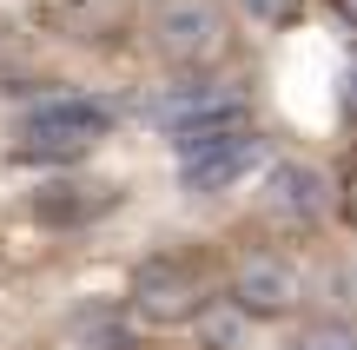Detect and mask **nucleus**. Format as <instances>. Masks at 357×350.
Instances as JSON below:
<instances>
[{"label":"nucleus","mask_w":357,"mask_h":350,"mask_svg":"<svg viewBox=\"0 0 357 350\" xmlns=\"http://www.w3.org/2000/svg\"><path fill=\"white\" fill-rule=\"evenodd\" d=\"M132 304H139V317H153V324H185V317H199L205 311L199 264H185V258L139 264V278H132Z\"/></svg>","instance_id":"obj_4"},{"label":"nucleus","mask_w":357,"mask_h":350,"mask_svg":"<svg viewBox=\"0 0 357 350\" xmlns=\"http://www.w3.org/2000/svg\"><path fill=\"white\" fill-rule=\"evenodd\" d=\"M172 139H178V185H185V192H225V185H238L245 172L258 166V152H265V132L245 113L185 126V132H172Z\"/></svg>","instance_id":"obj_2"},{"label":"nucleus","mask_w":357,"mask_h":350,"mask_svg":"<svg viewBox=\"0 0 357 350\" xmlns=\"http://www.w3.org/2000/svg\"><path fill=\"white\" fill-rule=\"evenodd\" d=\"M291 7H298V0H245V13H252V20H284Z\"/></svg>","instance_id":"obj_10"},{"label":"nucleus","mask_w":357,"mask_h":350,"mask_svg":"<svg viewBox=\"0 0 357 350\" xmlns=\"http://www.w3.org/2000/svg\"><path fill=\"white\" fill-rule=\"evenodd\" d=\"M265 205L278 212V218H291V225H318L324 205H331V179H324V166H305V159H284V166H271V179H265Z\"/></svg>","instance_id":"obj_6"},{"label":"nucleus","mask_w":357,"mask_h":350,"mask_svg":"<svg viewBox=\"0 0 357 350\" xmlns=\"http://www.w3.org/2000/svg\"><path fill=\"white\" fill-rule=\"evenodd\" d=\"M126 13H132L126 0H40L33 20L60 40H113L126 33Z\"/></svg>","instance_id":"obj_7"},{"label":"nucleus","mask_w":357,"mask_h":350,"mask_svg":"<svg viewBox=\"0 0 357 350\" xmlns=\"http://www.w3.org/2000/svg\"><path fill=\"white\" fill-rule=\"evenodd\" d=\"M291 350H357V337H351L344 317H318V324H305L291 337Z\"/></svg>","instance_id":"obj_9"},{"label":"nucleus","mask_w":357,"mask_h":350,"mask_svg":"<svg viewBox=\"0 0 357 350\" xmlns=\"http://www.w3.org/2000/svg\"><path fill=\"white\" fill-rule=\"evenodd\" d=\"M113 100H93V93H53L33 113L20 119V159H40V166H73L93 145L113 132Z\"/></svg>","instance_id":"obj_1"},{"label":"nucleus","mask_w":357,"mask_h":350,"mask_svg":"<svg viewBox=\"0 0 357 350\" xmlns=\"http://www.w3.org/2000/svg\"><path fill=\"white\" fill-rule=\"evenodd\" d=\"M153 40L178 66L218 60V47H225V13H218V0H159L153 7Z\"/></svg>","instance_id":"obj_3"},{"label":"nucleus","mask_w":357,"mask_h":350,"mask_svg":"<svg viewBox=\"0 0 357 350\" xmlns=\"http://www.w3.org/2000/svg\"><path fill=\"white\" fill-rule=\"evenodd\" d=\"M298 298H305V278H298L291 258H278V251L238 258V271H231V304H238L245 317H284Z\"/></svg>","instance_id":"obj_5"},{"label":"nucleus","mask_w":357,"mask_h":350,"mask_svg":"<svg viewBox=\"0 0 357 350\" xmlns=\"http://www.w3.org/2000/svg\"><path fill=\"white\" fill-rule=\"evenodd\" d=\"M331 13H337V20H344V13H351V0H331Z\"/></svg>","instance_id":"obj_11"},{"label":"nucleus","mask_w":357,"mask_h":350,"mask_svg":"<svg viewBox=\"0 0 357 350\" xmlns=\"http://www.w3.org/2000/svg\"><path fill=\"white\" fill-rule=\"evenodd\" d=\"M225 113H245V100L231 86H212V79H205V86H172L166 100L153 106V119L166 132H185V126H205V119H225Z\"/></svg>","instance_id":"obj_8"}]
</instances>
